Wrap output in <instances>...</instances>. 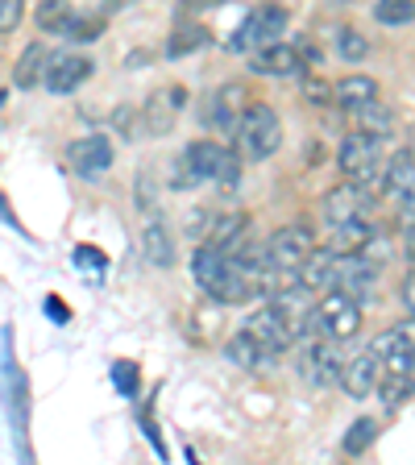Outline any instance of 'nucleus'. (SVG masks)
Listing matches in <instances>:
<instances>
[{
  "mask_svg": "<svg viewBox=\"0 0 415 465\" xmlns=\"http://www.w3.org/2000/svg\"><path fill=\"white\" fill-rule=\"evenodd\" d=\"M192 274H195V282L221 303H242L245 295H253L250 274H245L224 250H216V245H200V250H195Z\"/></svg>",
  "mask_w": 415,
  "mask_h": 465,
  "instance_id": "f257e3e1",
  "label": "nucleus"
},
{
  "mask_svg": "<svg viewBox=\"0 0 415 465\" xmlns=\"http://www.w3.org/2000/svg\"><path fill=\"white\" fill-rule=\"evenodd\" d=\"M232 142H237V158L242 163H262L271 158L282 142V125H279V113L271 104H250L232 129Z\"/></svg>",
  "mask_w": 415,
  "mask_h": 465,
  "instance_id": "f03ea898",
  "label": "nucleus"
},
{
  "mask_svg": "<svg viewBox=\"0 0 415 465\" xmlns=\"http://www.w3.org/2000/svg\"><path fill=\"white\" fill-rule=\"evenodd\" d=\"M382 142H387V137H374V134H366V129L349 134L337 154V166L345 171V179H353V183H361V187L382 183Z\"/></svg>",
  "mask_w": 415,
  "mask_h": 465,
  "instance_id": "7ed1b4c3",
  "label": "nucleus"
},
{
  "mask_svg": "<svg viewBox=\"0 0 415 465\" xmlns=\"http://www.w3.org/2000/svg\"><path fill=\"white\" fill-rule=\"evenodd\" d=\"M242 332L262 349V358H274V353H282V349L291 345V337H295V320H291V312L282 308V303H266V308H258L245 320Z\"/></svg>",
  "mask_w": 415,
  "mask_h": 465,
  "instance_id": "20e7f679",
  "label": "nucleus"
},
{
  "mask_svg": "<svg viewBox=\"0 0 415 465\" xmlns=\"http://www.w3.org/2000/svg\"><path fill=\"white\" fill-rule=\"evenodd\" d=\"M282 29H287V9L282 5H258L229 38V50H237V54L250 50L253 54V50L271 46V42H282Z\"/></svg>",
  "mask_w": 415,
  "mask_h": 465,
  "instance_id": "39448f33",
  "label": "nucleus"
},
{
  "mask_svg": "<svg viewBox=\"0 0 415 465\" xmlns=\"http://www.w3.org/2000/svg\"><path fill=\"white\" fill-rule=\"evenodd\" d=\"M316 316H320V329L324 337H337V341H349L361 332V303L349 300L345 291H320V303H316Z\"/></svg>",
  "mask_w": 415,
  "mask_h": 465,
  "instance_id": "423d86ee",
  "label": "nucleus"
},
{
  "mask_svg": "<svg viewBox=\"0 0 415 465\" xmlns=\"http://www.w3.org/2000/svg\"><path fill=\"white\" fill-rule=\"evenodd\" d=\"M187 166H192L195 179H216V183H232L237 179V171H242V158L232 154V150H224L221 142H208V137H200V142L187 145Z\"/></svg>",
  "mask_w": 415,
  "mask_h": 465,
  "instance_id": "0eeeda50",
  "label": "nucleus"
},
{
  "mask_svg": "<svg viewBox=\"0 0 415 465\" xmlns=\"http://www.w3.org/2000/svg\"><path fill=\"white\" fill-rule=\"evenodd\" d=\"M92 58L87 54H75V50H63V54H50L46 71H42V84H46V92H54V96H71L75 87H84L87 79H92Z\"/></svg>",
  "mask_w": 415,
  "mask_h": 465,
  "instance_id": "6e6552de",
  "label": "nucleus"
},
{
  "mask_svg": "<svg viewBox=\"0 0 415 465\" xmlns=\"http://www.w3.org/2000/svg\"><path fill=\"white\" fill-rule=\"evenodd\" d=\"M311 250H316V237H311L308 224H282L271 242H266V262H271V266H287V271H295Z\"/></svg>",
  "mask_w": 415,
  "mask_h": 465,
  "instance_id": "1a4fd4ad",
  "label": "nucleus"
},
{
  "mask_svg": "<svg viewBox=\"0 0 415 465\" xmlns=\"http://www.w3.org/2000/svg\"><path fill=\"white\" fill-rule=\"evenodd\" d=\"M341 370H345V349H341L337 337L316 341V345L308 349V358H303V374H308V382H316V387L341 382Z\"/></svg>",
  "mask_w": 415,
  "mask_h": 465,
  "instance_id": "9d476101",
  "label": "nucleus"
},
{
  "mask_svg": "<svg viewBox=\"0 0 415 465\" xmlns=\"http://www.w3.org/2000/svg\"><path fill=\"white\" fill-rule=\"evenodd\" d=\"M250 71L253 75H271V79H295L303 75V58L295 46H282V42H271L250 54Z\"/></svg>",
  "mask_w": 415,
  "mask_h": 465,
  "instance_id": "9b49d317",
  "label": "nucleus"
},
{
  "mask_svg": "<svg viewBox=\"0 0 415 465\" xmlns=\"http://www.w3.org/2000/svg\"><path fill=\"white\" fill-rule=\"evenodd\" d=\"M366 213H370V187L353 183V179L337 183L329 195H324V216H329V224L358 221V216H366Z\"/></svg>",
  "mask_w": 415,
  "mask_h": 465,
  "instance_id": "f8f14e48",
  "label": "nucleus"
},
{
  "mask_svg": "<svg viewBox=\"0 0 415 465\" xmlns=\"http://www.w3.org/2000/svg\"><path fill=\"white\" fill-rule=\"evenodd\" d=\"M71 158V171L84 174V179H100V174H108V166H113V145H108V137H79L75 145L67 150Z\"/></svg>",
  "mask_w": 415,
  "mask_h": 465,
  "instance_id": "ddd939ff",
  "label": "nucleus"
},
{
  "mask_svg": "<svg viewBox=\"0 0 415 465\" xmlns=\"http://www.w3.org/2000/svg\"><path fill=\"white\" fill-rule=\"evenodd\" d=\"M183 108H187V87H163V92L150 96V104H145V129L154 137L171 134Z\"/></svg>",
  "mask_w": 415,
  "mask_h": 465,
  "instance_id": "4468645a",
  "label": "nucleus"
},
{
  "mask_svg": "<svg viewBox=\"0 0 415 465\" xmlns=\"http://www.w3.org/2000/svg\"><path fill=\"white\" fill-rule=\"evenodd\" d=\"M295 279H300L303 291H332V282H337V253L332 250H311L308 258L295 266Z\"/></svg>",
  "mask_w": 415,
  "mask_h": 465,
  "instance_id": "2eb2a0df",
  "label": "nucleus"
},
{
  "mask_svg": "<svg viewBox=\"0 0 415 465\" xmlns=\"http://www.w3.org/2000/svg\"><path fill=\"white\" fill-rule=\"evenodd\" d=\"M382 192L395 203H415V158L399 150L387 166H382Z\"/></svg>",
  "mask_w": 415,
  "mask_h": 465,
  "instance_id": "dca6fc26",
  "label": "nucleus"
},
{
  "mask_svg": "<svg viewBox=\"0 0 415 465\" xmlns=\"http://www.w3.org/2000/svg\"><path fill=\"white\" fill-rule=\"evenodd\" d=\"M245 108H250V87L245 84H224L212 96V104H208V116H212V125H221V129L232 134Z\"/></svg>",
  "mask_w": 415,
  "mask_h": 465,
  "instance_id": "f3484780",
  "label": "nucleus"
},
{
  "mask_svg": "<svg viewBox=\"0 0 415 465\" xmlns=\"http://www.w3.org/2000/svg\"><path fill=\"white\" fill-rule=\"evenodd\" d=\"M378 370H382V361H378L370 349H366V353H358V358H345V370H341V387H345L353 399L374 395Z\"/></svg>",
  "mask_w": 415,
  "mask_h": 465,
  "instance_id": "a211bd4d",
  "label": "nucleus"
},
{
  "mask_svg": "<svg viewBox=\"0 0 415 465\" xmlns=\"http://www.w3.org/2000/svg\"><path fill=\"white\" fill-rule=\"evenodd\" d=\"M245 242H250V216L245 213H224L212 221L208 245H216V250H224V253H237Z\"/></svg>",
  "mask_w": 415,
  "mask_h": 465,
  "instance_id": "6ab92c4d",
  "label": "nucleus"
},
{
  "mask_svg": "<svg viewBox=\"0 0 415 465\" xmlns=\"http://www.w3.org/2000/svg\"><path fill=\"white\" fill-rule=\"evenodd\" d=\"M46 63H50L46 42H29V46L17 54V67H13V84H17L21 92L38 87V84H42V71H46Z\"/></svg>",
  "mask_w": 415,
  "mask_h": 465,
  "instance_id": "aec40b11",
  "label": "nucleus"
},
{
  "mask_svg": "<svg viewBox=\"0 0 415 465\" xmlns=\"http://www.w3.org/2000/svg\"><path fill=\"white\" fill-rule=\"evenodd\" d=\"M142 253H145V262L150 266H174V237H171V229H166L163 221H150L145 224V232H142Z\"/></svg>",
  "mask_w": 415,
  "mask_h": 465,
  "instance_id": "412c9836",
  "label": "nucleus"
},
{
  "mask_svg": "<svg viewBox=\"0 0 415 465\" xmlns=\"http://www.w3.org/2000/svg\"><path fill=\"white\" fill-rule=\"evenodd\" d=\"M374 96H378V79L374 75H345L341 84H332V100H337L341 108H349V113H358V108Z\"/></svg>",
  "mask_w": 415,
  "mask_h": 465,
  "instance_id": "4be33fe9",
  "label": "nucleus"
},
{
  "mask_svg": "<svg viewBox=\"0 0 415 465\" xmlns=\"http://www.w3.org/2000/svg\"><path fill=\"white\" fill-rule=\"evenodd\" d=\"M358 129H366V134H374V137H390V129H395V108L382 96L366 100V104L358 108Z\"/></svg>",
  "mask_w": 415,
  "mask_h": 465,
  "instance_id": "5701e85b",
  "label": "nucleus"
},
{
  "mask_svg": "<svg viewBox=\"0 0 415 465\" xmlns=\"http://www.w3.org/2000/svg\"><path fill=\"white\" fill-rule=\"evenodd\" d=\"M370 232H374V229L366 224V216H358V221H341L337 232H332V245H329V250L332 253H358L361 245H366Z\"/></svg>",
  "mask_w": 415,
  "mask_h": 465,
  "instance_id": "b1692460",
  "label": "nucleus"
},
{
  "mask_svg": "<svg viewBox=\"0 0 415 465\" xmlns=\"http://www.w3.org/2000/svg\"><path fill=\"white\" fill-rule=\"evenodd\" d=\"M203 46H208V29L195 25V21H187V25H179L171 34V42H166V54H171V58H183V54H192V50H203Z\"/></svg>",
  "mask_w": 415,
  "mask_h": 465,
  "instance_id": "393cba45",
  "label": "nucleus"
},
{
  "mask_svg": "<svg viewBox=\"0 0 415 465\" xmlns=\"http://www.w3.org/2000/svg\"><path fill=\"white\" fill-rule=\"evenodd\" d=\"M378 440V420H370V416H361V420H353V428L345 432V453L349 457H361L370 445Z\"/></svg>",
  "mask_w": 415,
  "mask_h": 465,
  "instance_id": "a878e982",
  "label": "nucleus"
},
{
  "mask_svg": "<svg viewBox=\"0 0 415 465\" xmlns=\"http://www.w3.org/2000/svg\"><path fill=\"white\" fill-rule=\"evenodd\" d=\"M67 25H71L67 0H42L38 5V29H46V34H67Z\"/></svg>",
  "mask_w": 415,
  "mask_h": 465,
  "instance_id": "bb28decb",
  "label": "nucleus"
},
{
  "mask_svg": "<svg viewBox=\"0 0 415 465\" xmlns=\"http://www.w3.org/2000/svg\"><path fill=\"white\" fill-rule=\"evenodd\" d=\"M224 358H229L232 366H242V370H250V366H258V361H266V358H262V349L253 345L245 332H237V337L224 345Z\"/></svg>",
  "mask_w": 415,
  "mask_h": 465,
  "instance_id": "cd10ccee",
  "label": "nucleus"
},
{
  "mask_svg": "<svg viewBox=\"0 0 415 465\" xmlns=\"http://www.w3.org/2000/svg\"><path fill=\"white\" fill-rule=\"evenodd\" d=\"M374 17L382 25H407V21H415V0H378Z\"/></svg>",
  "mask_w": 415,
  "mask_h": 465,
  "instance_id": "c85d7f7f",
  "label": "nucleus"
},
{
  "mask_svg": "<svg viewBox=\"0 0 415 465\" xmlns=\"http://www.w3.org/2000/svg\"><path fill=\"white\" fill-rule=\"evenodd\" d=\"M358 253L370 262V266H387V258H390V237H387V232H378V229H374Z\"/></svg>",
  "mask_w": 415,
  "mask_h": 465,
  "instance_id": "c756f323",
  "label": "nucleus"
},
{
  "mask_svg": "<svg viewBox=\"0 0 415 465\" xmlns=\"http://www.w3.org/2000/svg\"><path fill=\"white\" fill-rule=\"evenodd\" d=\"M337 50H341V58H345V63H361V58H366V50H370V42L361 38L358 29H345V34H341V42H337Z\"/></svg>",
  "mask_w": 415,
  "mask_h": 465,
  "instance_id": "7c9ffc66",
  "label": "nucleus"
},
{
  "mask_svg": "<svg viewBox=\"0 0 415 465\" xmlns=\"http://www.w3.org/2000/svg\"><path fill=\"white\" fill-rule=\"evenodd\" d=\"M67 34H71V38H79V42H92V38H100V34H104V21H100V17H71Z\"/></svg>",
  "mask_w": 415,
  "mask_h": 465,
  "instance_id": "2f4dec72",
  "label": "nucleus"
},
{
  "mask_svg": "<svg viewBox=\"0 0 415 465\" xmlns=\"http://www.w3.org/2000/svg\"><path fill=\"white\" fill-rule=\"evenodd\" d=\"M113 382H116V391H121V395L133 399L137 395V366H133V361H116V366H113Z\"/></svg>",
  "mask_w": 415,
  "mask_h": 465,
  "instance_id": "473e14b6",
  "label": "nucleus"
},
{
  "mask_svg": "<svg viewBox=\"0 0 415 465\" xmlns=\"http://www.w3.org/2000/svg\"><path fill=\"white\" fill-rule=\"evenodd\" d=\"M25 17V0H0V34H13Z\"/></svg>",
  "mask_w": 415,
  "mask_h": 465,
  "instance_id": "72a5a7b5",
  "label": "nucleus"
},
{
  "mask_svg": "<svg viewBox=\"0 0 415 465\" xmlns=\"http://www.w3.org/2000/svg\"><path fill=\"white\" fill-rule=\"evenodd\" d=\"M303 100H308L311 108L332 104V84L329 79H308V84H303Z\"/></svg>",
  "mask_w": 415,
  "mask_h": 465,
  "instance_id": "f704fd0d",
  "label": "nucleus"
},
{
  "mask_svg": "<svg viewBox=\"0 0 415 465\" xmlns=\"http://www.w3.org/2000/svg\"><path fill=\"white\" fill-rule=\"evenodd\" d=\"M295 50H300L303 67H316V63H320V46H316V42H311V38H303V42H300V46H295Z\"/></svg>",
  "mask_w": 415,
  "mask_h": 465,
  "instance_id": "c9c22d12",
  "label": "nucleus"
},
{
  "mask_svg": "<svg viewBox=\"0 0 415 465\" xmlns=\"http://www.w3.org/2000/svg\"><path fill=\"white\" fill-rule=\"evenodd\" d=\"M403 303H407V312L415 316V271L407 274V282H403Z\"/></svg>",
  "mask_w": 415,
  "mask_h": 465,
  "instance_id": "e433bc0d",
  "label": "nucleus"
},
{
  "mask_svg": "<svg viewBox=\"0 0 415 465\" xmlns=\"http://www.w3.org/2000/svg\"><path fill=\"white\" fill-rule=\"evenodd\" d=\"M75 258H87V266L104 271V253H100V250H75Z\"/></svg>",
  "mask_w": 415,
  "mask_h": 465,
  "instance_id": "4c0bfd02",
  "label": "nucleus"
},
{
  "mask_svg": "<svg viewBox=\"0 0 415 465\" xmlns=\"http://www.w3.org/2000/svg\"><path fill=\"white\" fill-rule=\"evenodd\" d=\"M46 312H54V320H67V316H71V312L63 308V303H58V300H46Z\"/></svg>",
  "mask_w": 415,
  "mask_h": 465,
  "instance_id": "58836bf2",
  "label": "nucleus"
},
{
  "mask_svg": "<svg viewBox=\"0 0 415 465\" xmlns=\"http://www.w3.org/2000/svg\"><path fill=\"white\" fill-rule=\"evenodd\" d=\"M407 253H411V262H415V221H411V229H407Z\"/></svg>",
  "mask_w": 415,
  "mask_h": 465,
  "instance_id": "ea45409f",
  "label": "nucleus"
},
{
  "mask_svg": "<svg viewBox=\"0 0 415 465\" xmlns=\"http://www.w3.org/2000/svg\"><path fill=\"white\" fill-rule=\"evenodd\" d=\"M407 154H411V158H415V125H411V129H407Z\"/></svg>",
  "mask_w": 415,
  "mask_h": 465,
  "instance_id": "a19ab883",
  "label": "nucleus"
},
{
  "mask_svg": "<svg viewBox=\"0 0 415 465\" xmlns=\"http://www.w3.org/2000/svg\"><path fill=\"white\" fill-rule=\"evenodd\" d=\"M0 216H5V221H13V213L5 208V200H0ZM13 224H17V221H13ZM17 229H21V224H17Z\"/></svg>",
  "mask_w": 415,
  "mask_h": 465,
  "instance_id": "79ce46f5",
  "label": "nucleus"
}]
</instances>
